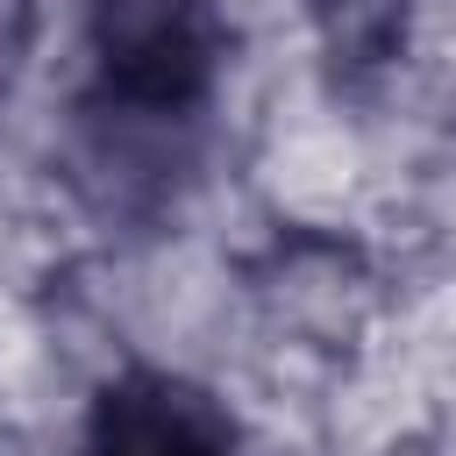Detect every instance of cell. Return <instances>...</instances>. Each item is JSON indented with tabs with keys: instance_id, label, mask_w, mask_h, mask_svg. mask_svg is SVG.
I'll list each match as a JSON object with an SVG mask.
<instances>
[{
	"instance_id": "277c9868",
	"label": "cell",
	"mask_w": 456,
	"mask_h": 456,
	"mask_svg": "<svg viewBox=\"0 0 456 456\" xmlns=\"http://www.w3.org/2000/svg\"><path fill=\"white\" fill-rule=\"evenodd\" d=\"M28 43H36V0H0V93L21 78Z\"/></svg>"
},
{
	"instance_id": "3957f363",
	"label": "cell",
	"mask_w": 456,
	"mask_h": 456,
	"mask_svg": "<svg viewBox=\"0 0 456 456\" xmlns=\"http://www.w3.org/2000/svg\"><path fill=\"white\" fill-rule=\"evenodd\" d=\"M335 64H385L406 36V0H299Z\"/></svg>"
},
{
	"instance_id": "7a4b0ae2",
	"label": "cell",
	"mask_w": 456,
	"mask_h": 456,
	"mask_svg": "<svg viewBox=\"0 0 456 456\" xmlns=\"http://www.w3.org/2000/svg\"><path fill=\"white\" fill-rule=\"evenodd\" d=\"M86 442L93 456H235V420L200 378L135 363L93 392Z\"/></svg>"
},
{
	"instance_id": "6da1fadb",
	"label": "cell",
	"mask_w": 456,
	"mask_h": 456,
	"mask_svg": "<svg viewBox=\"0 0 456 456\" xmlns=\"http://www.w3.org/2000/svg\"><path fill=\"white\" fill-rule=\"evenodd\" d=\"M86 36L100 86L142 114L192 107L221 64L214 0H86Z\"/></svg>"
}]
</instances>
